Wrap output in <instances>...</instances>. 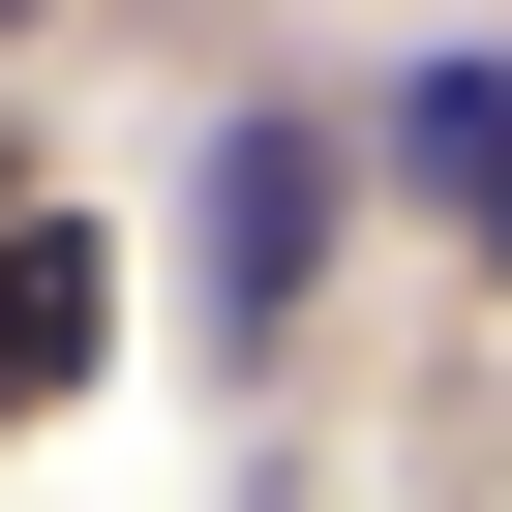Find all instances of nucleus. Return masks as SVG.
<instances>
[{
    "instance_id": "f257e3e1",
    "label": "nucleus",
    "mask_w": 512,
    "mask_h": 512,
    "mask_svg": "<svg viewBox=\"0 0 512 512\" xmlns=\"http://www.w3.org/2000/svg\"><path fill=\"white\" fill-rule=\"evenodd\" d=\"M302 272H332V121H241V151H211V332L272 362V332H302Z\"/></svg>"
},
{
    "instance_id": "f03ea898",
    "label": "nucleus",
    "mask_w": 512,
    "mask_h": 512,
    "mask_svg": "<svg viewBox=\"0 0 512 512\" xmlns=\"http://www.w3.org/2000/svg\"><path fill=\"white\" fill-rule=\"evenodd\" d=\"M121 302H91V211H0V392H61Z\"/></svg>"
},
{
    "instance_id": "7ed1b4c3",
    "label": "nucleus",
    "mask_w": 512,
    "mask_h": 512,
    "mask_svg": "<svg viewBox=\"0 0 512 512\" xmlns=\"http://www.w3.org/2000/svg\"><path fill=\"white\" fill-rule=\"evenodd\" d=\"M392 151L482 211V272H512V61H422V91H392Z\"/></svg>"
}]
</instances>
